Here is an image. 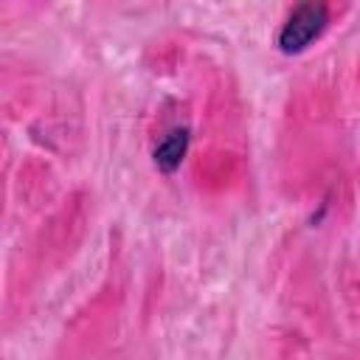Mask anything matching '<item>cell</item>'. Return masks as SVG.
I'll list each match as a JSON object with an SVG mask.
<instances>
[{
	"mask_svg": "<svg viewBox=\"0 0 360 360\" xmlns=\"http://www.w3.org/2000/svg\"><path fill=\"white\" fill-rule=\"evenodd\" d=\"M329 22V11L323 3H301L290 11V17L281 22L278 28V37H276V45L281 53H301L307 51L326 28Z\"/></svg>",
	"mask_w": 360,
	"mask_h": 360,
	"instance_id": "6da1fadb",
	"label": "cell"
},
{
	"mask_svg": "<svg viewBox=\"0 0 360 360\" xmlns=\"http://www.w3.org/2000/svg\"><path fill=\"white\" fill-rule=\"evenodd\" d=\"M188 143H191V132L188 127H174L172 132H166L160 138V143L155 146L152 158H155V166L163 172V174H172L180 169V163L186 160L188 155Z\"/></svg>",
	"mask_w": 360,
	"mask_h": 360,
	"instance_id": "7a4b0ae2",
	"label": "cell"
}]
</instances>
